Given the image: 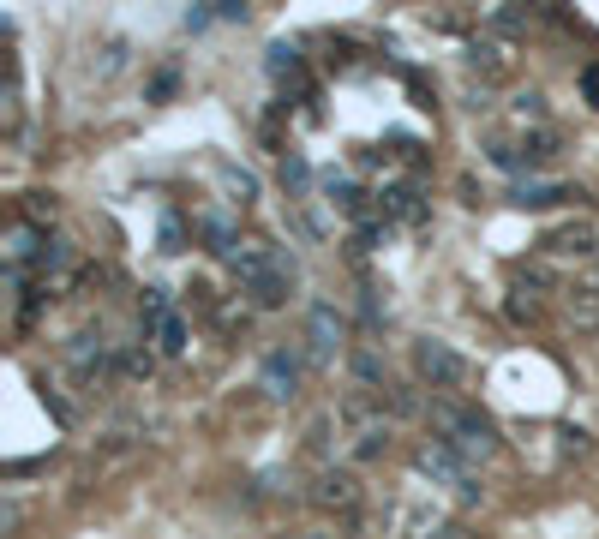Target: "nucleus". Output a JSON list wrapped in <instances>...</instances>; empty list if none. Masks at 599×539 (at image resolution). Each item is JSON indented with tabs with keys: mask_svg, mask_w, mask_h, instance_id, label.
I'll return each instance as SVG.
<instances>
[{
	"mask_svg": "<svg viewBox=\"0 0 599 539\" xmlns=\"http://www.w3.org/2000/svg\"><path fill=\"white\" fill-rule=\"evenodd\" d=\"M234 276H240V288L258 300V306H282L288 300V258L276 252V246H264V240H240V252H234Z\"/></svg>",
	"mask_w": 599,
	"mask_h": 539,
	"instance_id": "1",
	"label": "nucleus"
},
{
	"mask_svg": "<svg viewBox=\"0 0 599 539\" xmlns=\"http://www.w3.org/2000/svg\"><path fill=\"white\" fill-rule=\"evenodd\" d=\"M432 426L444 432L438 444H450L456 456H492L498 450V426L480 408H456V402H432Z\"/></svg>",
	"mask_w": 599,
	"mask_h": 539,
	"instance_id": "2",
	"label": "nucleus"
},
{
	"mask_svg": "<svg viewBox=\"0 0 599 539\" xmlns=\"http://www.w3.org/2000/svg\"><path fill=\"white\" fill-rule=\"evenodd\" d=\"M144 324H150V336H156V354H168V360L186 354V318L168 306L162 288H144Z\"/></svg>",
	"mask_w": 599,
	"mask_h": 539,
	"instance_id": "3",
	"label": "nucleus"
},
{
	"mask_svg": "<svg viewBox=\"0 0 599 539\" xmlns=\"http://www.w3.org/2000/svg\"><path fill=\"white\" fill-rule=\"evenodd\" d=\"M414 366H420V378H426L432 390H462V384H468V360H462L450 342H420V348H414Z\"/></svg>",
	"mask_w": 599,
	"mask_h": 539,
	"instance_id": "4",
	"label": "nucleus"
},
{
	"mask_svg": "<svg viewBox=\"0 0 599 539\" xmlns=\"http://www.w3.org/2000/svg\"><path fill=\"white\" fill-rule=\"evenodd\" d=\"M414 462H420V474H432V480L456 486V492H462V504H474V498H480V486H474V468H468V462H462L450 444H426Z\"/></svg>",
	"mask_w": 599,
	"mask_h": 539,
	"instance_id": "5",
	"label": "nucleus"
},
{
	"mask_svg": "<svg viewBox=\"0 0 599 539\" xmlns=\"http://www.w3.org/2000/svg\"><path fill=\"white\" fill-rule=\"evenodd\" d=\"M312 504H318V510L348 516V510H360V480H354L348 468H324V474L312 480Z\"/></svg>",
	"mask_w": 599,
	"mask_h": 539,
	"instance_id": "6",
	"label": "nucleus"
},
{
	"mask_svg": "<svg viewBox=\"0 0 599 539\" xmlns=\"http://www.w3.org/2000/svg\"><path fill=\"white\" fill-rule=\"evenodd\" d=\"M546 252H558V258H594L599 252V228L582 216V222H558L552 234H546Z\"/></svg>",
	"mask_w": 599,
	"mask_h": 539,
	"instance_id": "7",
	"label": "nucleus"
},
{
	"mask_svg": "<svg viewBox=\"0 0 599 539\" xmlns=\"http://www.w3.org/2000/svg\"><path fill=\"white\" fill-rule=\"evenodd\" d=\"M66 366L78 372V384H84V390H96V384L108 378V348H102V342H90V336H78V342L66 348Z\"/></svg>",
	"mask_w": 599,
	"mask_h": 539,
	"instance_id": "8",
	"label": "nucleus"
},
{
	"mask_svg": "<svg viewBox=\"0 0 599 539\" xmlns=\"http://www.w3.org/2000/svg\"><path fill=\"white\" fill-rule=\"evenodd\" d=\"M306 330H312V354H318V360H330V354L342 348V318H336V306H312Z\"/></svg>",
	"mask_w": 599,
	"mask_h": 539,
	"instance_id": "9",
	"label": "nucleus"
},
{
	"mask_svg": "<svg viewBox=\"0 0 599 539\" xmlns=\"http://www.w3.org/2000/svg\"><path fill=\"white\" fill-rule=\"evenodd\" d=\"M564 312H570V324H576L582 336H594V330H599V288H570Z\"/></svg>",
	"mask_w": 599,
	"mask_h": 539,
	"instance_id": "10",
	"label": "nucleus"
},
{
	"mask_svg": "<svg viewBox=\"0 0 599 539\" xmlns=\"http://www.w3.org/2000/svg\"><path fill=\"white\" fill-rule=\"evenodd\" d=\"M510 198H516L522 210H546V204H558V198H582V192H570V186H546V180H522Z\"/></svg>",
	"mask_w": 599,
	"mask_h": 539,
	"instance_id": "11",
	"label": "nucleus"
},
{
	"mask_svg": "<svg viewBox=\"0 0 599 539\" xmlns=\"http://www.w3.org/2000/svg\"><path fill=\"white\" fill-rule=\"evenodd\" d=\"M264 390H270V396H294V390H300V366H294L288 354H270V360H264Z\"/></svg>",
	"mask_w": 599,
	"mask_h": 539,
	"instance_id": "12",
	"label": "nucleus"
},
{
	"mask_svg": "<svg viewBox=\"0 0 599 539\" xmlns=\"http://www.w3.org/2000/svg\"><path fill=\"white\" fill-rule=\"evenodd\" d=\"M18 216H24V228H48V222L60 216V198H54V192H24V198H18Z\"/></svg>",
	"mask_w": 599,
	"mask_h": 539,
	"instance_id": "13",
	"label": "nucleus"
},
{
	"mask_svg": "<svg viewBox=\"0 0 599 539\" xmlns=\"http://www.w3.org/2000/svg\"><path fill=\"white\" fill-rule=\"evenodd\" d=\"M558 162V132H528L522 138V168H552Z\"/></svg>",
	"mask_w": 599,
	"mask_h": 539,
	"instance_id": "14",
	"label": "nucleus"
},
{
	"mask_svg": "<svg viewBox=\"0 0 599 539\" xmlns=\"http://www.w3.org/2000/svg\"><path fill=\"white\" fill-rule=\"evenodd\" d=\"M384 210H396L402 222H420V192H414V186H396V192H384Z\"/></svg>",
	"mask_w": 599,
	"mask_h": 539,
	"instance_id": "15",
	"label": "nucleus"
},
{
	"mask_svg": "<svg viewBox=\"0 0 599 539\" xmlns=\"http://www.w3.org/2000/svg\"><path fill=\"white\" fill-rule=\"evenodd\" d=\"M384 450H390V432H384V426H366V432H360V444H354V456H360V462H372V456H384Z\"/></svg>",
	"mask_w": 599,
	"mask_h": 539,
	"instance_id": "16",
	"label": "nucleus"
},
{
	"mask_svg": "<svg viewBox=\"0 0 599 539\" xmlns=\"http://www.w3.org/2000/svg\"><path fill=\"white\" fill-rule=\"evenodd\" d=\"M474 66H486V72H504V48H498V42H474Z\"/></svg>",
	"mask_w": 599,
	"mask_h": 539,
	"instance_id": "17",
	"label": "nucleus"
},
{
	"mask_svg": "<svg viewBox=\"0 0 599 539\" xmlns=\"http://www.w3.org/2000/svg\"><path fill=\"white\" fill-rule=\"evenodd\" d=\"M270 72L282 78V72H300V54L294 48H270Z\"/></svg>",
	"mask_w": 599,
	"mask_h": 539,
	"instance_id": "18",
	"label": "nucleus"
},
{
	"mask_svg": "<svg viewBox=\"0 0 599 539\" xmlns=\"http://www.w3.org/2000/svg\"><path fill=\"white\" fill-rule=\"evenodd\" d=\"M504 306H510V318H516V324H528V318H534V300H522V288H510V300H504Z\"/></svg>",
	"mask_w": 599,
	"mask_h": 539,
	"instance_id": "19",
	"label": "nucleus"
},
{
	"mask_svg": "<svg viewBox=\"0 0 599 539\" xmlns=\"http://www.w3.org/2000/svg\"><path fill=\"white\" fill-rule=\"evenodd\" d=\"M240 12H246L240 0H210V18H240Z\"/></svg>",
	"mask_w": 599,
	"mask_h": 539,
	"instance_id": "20",
	"label": "nucleus"
},
{
	"mask_svg": "<svg viewBox=\"0 0 599 539\" xmlns=\"http://www.w3.org/2000/svg\"><path fill=\"white\" fill-rule=\"evenodd\" d=\"M492 24H498V30H522V12H510V6H498V12H492Z\"/></svg>",
	"mask_w": 599,
	"mask_h": 539,
	"instance_id": "21",
	"label": "nucleus"
},
{
	"mask_svg": "<svg viewBox=\"0 0 599 539\" xmlns=\"http://www.w3.org/2000/svg\"><path fill=\"white\" fill-rule=\"evenodd\" d=\"M582 96L599 108V66H588V72H582Z\"/></svg>",
	"mask_w": 599,
	"mask_h": 539,
	"instance_id": "22",
	"label": "nucleus"
},
{
	"mask_svg": "<svg viewBox=\"0 0 599 539\" xmlns=\"http://www.w3.org/2000/svg\"><path fill=\"white\" fill-rule=\"evenodd\" d=\"M306 539H324V534H306Z\"/></svg>",
	"mask_w": 599,
	"mask_h": 539,
	"instance_id": "23",
	"label": "nucleus"
}]
</instances>
